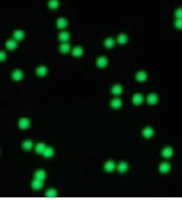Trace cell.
<instances>
[{
	"mask_svg": "<svg viewBox=\"0 0 182 200\" xmlns=\"http://www.w3.org/2000/svg\"><path fill=\"white\" fill-rule=\"evenodd\" d=\"M161 155L164 158H171L173 155V150H172V147H165L163 149V150L161 151Z\"/></svg>",
	"mask_w": 182,
	"mask_h": 200,
	"instance_id": "52a82bcc",
	"label": "cell"
},
{
	"mask_svg": "<svg viewBox=\"0 0 182 200\" xmlns=\"http://www.w3.org/2000/svg\"><path fill=\"white\" fill-rule=\"evenodd\" d=\"M6 48L8 49V50H11V51H12V50H14V49H16L17 47H18V43L15 41V40H8L7 42H6Z\"/></svg>",
	"mask_w": 182,
	"mask_h": 200,
	"instance_id": "44dd1931",
	"label": "cell"
},
{
	"mask_svg": "<svg viewBox=\"0 0 182 200\" xmlns=\"http://www.w3.org/2000/svg\"><path fill=\"white\" fill-rule=\"evenodd\" d=\"M111 92L113 93V94H116V95H119L122 93V87L119 85V84H117L115 86H113L111 89Z\"/></svg>",
	"mask_w": 182,
	"mask_h": 200,
	"instance_id": "484cf974",
	"label": "cell"
},
{
	"mask_svg": "<svg viewBox=\"0 0 182 200\" xmlns=\"http://www.w3.org/2000/svg\"><path fill=\"white\" fill-rule=\"evenodd\" d=\"M70 49H71V46H70V44L69 43H63L59 46V51L62 53H67L70 52Z\"/></svg>",
	"mask_w": 182,
	"mask_h": 200,
	"instance_id": "7402d4cb",
	"label": "cell"
},
{
	"mask_svg": "<svg viewBox=\"0 0 182 200\" xmlns=\"http://www.w3.org/2000/svg\"><path fill=\"white\" fill-rule=\"evenodd\" d=\"M6 53L5 51H1L0 52V61L2 62L6 60Z\"/></svg>",
	"mask_w": 182,
	"mask_h": 200,
	"instance_id": "1f68e13d",
	"label": "cell"
},
{
	"mask_svg": "<svg viewBox=\"0 0 182 200\" xmlns=\"http://www.w3.org/2000/svg\"><path fill=\"white\" fill-rule=\"evenodd\" d=\"M25 32H23V31H20V30H19V31H16V32H14L13 33V38L16 39V40H22L24 38H25Z\"/></svg>",
	"mask_w": 182,
	"mask_h": 200,
	"instance_id": "cb8c5ba5",
	"label": "cell"
},
{
	"mask_svg": "<svg viewBox=\"0 0 182 200\" xmlns=\"http://www.w3.org/2000/svg\"><path fill=\"white\" fill-rule=\"evenodd\" d=\"M47 6L52 10H57L59 7V0H49Z\"/></svg>",
	"mask_w": 182,
	"mask_h": 200,
	"instance_id": "ffe728a7",
	"label": "cell"
},
{
	"mask_svg": "<svg viewBox=\"0 0 182 200\" xmlns=\"http://www.w3.org/2000/svg\"><path fill=\"white\" fill-rule=\"evenodd\" d=\"M72 55L74 57H81L83 55V48L81 46H76L72 52Z\"/></svg>",
	"mask_w": 182,
	"mask_h": 200,
	"instance_id": "d6986e66",
	"label": "cell"
},
{
	"mask_svg": "<svg viewBox=\"0 0 182 200\" xmlns=\"http://www.w3.org/2000/svg\"><path fill=\"white\" fill-rule=\"evenodd\" d=\"M104 168H105V170L106 172L111 173V172H112V171L114 170V169L116 168V165H115V163H114L113 161L109 160V161H107V162L105 163Z\"/></svg>",
	"mask_w": 182,
	"mask_h": 200,
	"instance_id": "8fae6325",
	"label": "cell"
},
{
	"mask_svg": "<svg viewBox=\"0 0 182 200\" xmlns=\"http://www.w3.org/2000/svg\"><path fill=\"white\" fill-rule=\"evenodd\" d=\"M104 45L106 48L108 49H111L115 45V41L112 38H107L105 41H104Z\"/></svg>",
	"mask_w": 182,
	"mask_h": 200,
	"instance_id": "d4e9b609",
	"label": "cell"
},
{
	"mask_svg": "<svg viewBox=\"0 0 182 200\" xmlns=\"http://www.w3.org/2000/svg\"><path fill=\"white\" fill-rule=\"evenodd\" d=\"M146 102H147V103H148L149 105L154 106V105L157 104L158 102H159V96H158V94H156V93H150V94L147 96Z\"/></svg>",
	"mask_w": 182,
	"mask_h": 200,
	"instance_id": "277c9868",
	"label": "cell"
},
{
	"mask_svg": "<svg viewBox=\"0 0 182 200\" xmlns=\"http://www.w3.org/2000/svg\"><path fill=\"white\" fill-rule=\"evenodd\" d=\"M117 41L119 44H121V45H124L125 44L127 41H128V37L126 36V34L125 33H121L118 36V39H117Z\"/></svg>",
	"mask_w": 182,
	"mask_h": 200,
	"instance_id": "4316f807",
	"label": "cell"
},
{
	"mask_svg": "<svg viewBox=\"0 0 182 200\" xmlns=\"http://www.w3.org/2000/svg\"><path fill=\"white\" fill-rule=\"evenodd\" d=\"M54 154H55V151H54L53 148H52V147H47V148L46 149V150H45V152H44L43 155H44L45 158L49 159V158L52 157V156H54Z\"/></svg>",
	"mask_w": 182,
	"mask_h": 200,
	"instance_id": "2e32d148",
	"label": "cell"
},
{
	"mask_svg": "<svg viewBox=\"0 0 182 200\" xmlns=\"http://www.w3.org/2000/svg\"><path fill=\"white\" fill-rule=\"evenodd\" d=\"M19 129H27L30 126H31V121L29 118H21L19 122Z\"/></svg>",
	"mask_w": 182,
	"mask_h": 200,
	"instance_id": "7a4b0ae2",
	"label": "cell"
},
{
	"mask_svg": "<svg viewBox=\"0 0 182 200\" xmlns=\"http://www.w3.org/2000/svg\"><path fill=\"white\" fill-rule=\"evenodd\" d=\"M46 145L45 143H39L36 145L35 147V151L38 153V154H40V155H43L45 150H46Z\"/></svg>",
	"mask_w": 182,
	"mask_h": 200,
	"instance_id": "603a6c76",
	"label": "cell"
},
{
	"mask_svg": "<svg viewBox=\"0 0 182 200\" xmlns=\"http://www.w3.org/2000/svg\"><path fill=\"white\" fill-rule=\"evenodd\" d=\"M108 65V59L105 56H100L96 60V66L99 68H104Z\"/></svg>",
	"mask_w": 182,
	"mask_h": 200,
	"instance_id": "6da1fadb",
	"label": "cell"
},
{
	"mask_svg": "<svg viewBox=\"0 0 182 200\" xmlns=\"http://www.w3.org/2000/svg\"><path fill=\"white\" fill-rule=\"evenodd\" d=\"M43 186H44L43 181L35 179V180H33V181L32 182V188L34 190H40Z\"/></svg>",
	"mask_w": 182,
	"mask_h": 200,
	"instance_id": "5bb4252c",
	"label": "cell"
},
{
	"mask_svg": "<svg viewBox=\"0 0 182 200\" xmlns=\"http://www.w3.org/2000/svg\"><path fill=\"white\" fill-rule=\"evenodd\" d=\"M32 145H33L32 141L30 140V139H27V140H26V141L24 142L22 147H23V149H24L25 150H31V149H32Z\"/></svg>",
	"mask_w": 182,
	"mask_h": 200,
	"instance_id": "83f0119b",
	"label": "cell"
},
{
	"mask_svg": "<svg viewBox=\"0 0 182 200\" xmlns=\"http://www.w3.org/2000/svg\"><path fill=\"white\" fill-rule=\"evenodd\" d=\"M68 26V21L65 18H59L56 20V26L59 29H64Z\"/></svg>",
	"mask_w": 182,
	"mask_h": 200,
	"instance_id": "9c48e42d",
	"label": "cell"
},
{
	"mask_svg": "<svg viewBox=\"0 0 182 200\" xmlns=\"http://www.w3.org/2000/svg\"><path fill=\"white\" fill-rule=\"evenodd\" d=\"M110 105L112 109H119L122 107V101L119 98H115V99H112L111 102H110Z\"/></svg>",
	"mask_w": 182,
	"mask_h": 200,
	"instance_id": "30bf717a",
	"label": "cell"
},
{
	"mask_svg": "<svg viewBox=\"0 0 182 200\" xmlns=\"http://www.w3.org/2000/svg\"><path fill=\"white\" fill-rule=\"evenodd\" d=\"M175 17L177 19H182V8H179L175 12Z\"/></svg>",
	"mask_w": 182,
	"mask_h": 200,
	"instance_id": "4dcf8cb0",
	"label": "cell"
},
{
	"mask_svg": "<svg viewBox=\"0 0 182 200\" xmlns=\"http://www.w3.org/2000/svg\"><path fill=\"white\" fill-rule=\"evenodd\" d=\"M154 135V129H152L151 127H146L142 130V136L145 138V139H150L151 137H152Z\"/></svg>",
	"mask_w": 182,
	"mask_h": 200,
	"instance_id": "8992f818",
	"label": "cell"
},
{
	"mask_svg": "<svg viewBox=\"0 0 182 200\" xmlns=\"http://www.w3.org/2000/svg\"><path fill=\"white\" fill-rule=\"evenodd\" d=\"M128 168H129L128 164H127L125 162L122 161V162H120L119 164L118 165V171H119V173H125V172H126V171L128 170Z\"/></svg>",
	"mask_w": 182,
	"mask_h": 200,
	"instance_id": "e0dca14e",
	"label": "cell"
},
{
	"mask_svg": "<svg viewBox=\"0 0 182 200\" xmlns=\"http://www.w3.org/2000/svg\"><path fill=\"white\" fill-rule=\"evenodd\" d=\"M59 39L62 42H66L70 39V33L68 32H61L59 34Z\"/></svg>",
	"mask_w": 182,
	"mask_h": 200,
	"instance_id": "ac0fdd59",
	"label": "cell"
},
{
	"mask_svg": "<svg viewBox=\"0 0 182 200\" xmlns=\"http://www.w3.org/2000/svg\"><path fill=\"white\" fill-rule=\"evenodd\" d=\"M46 173L43 170H38L34 175V178L37 179V180H40V181H44L46 179Z\"/></svg>",
	"mask_w": 182,
	"mask_h": 200,
	"instance_id": "4fadbf2b",
	"label": "cell"
},
{
	"mask_svg": "<svg viewBox=\"0 0 182 200\" xmlns=\"http://www.w3.org/2000/svg\"><path fill=\"white\" fill-rule=\"evenodd\" d=\"M147 79V74L145 71H139L136 74V80L139 82H142V81H145Z\"/></svg>",
	"mask_w": 182,
	"mask_h": 200,
	"instance_id": "9a60e30c",
	"label": "cell"
},
{
	"mask_svg": "<svg viewBox=\"0 0 182 200\" xmlns=\"http://www.w3.org/2000/svg\"><path fill=\"white\" fill-rule=\"evenodd\" d=\"M171 169H172L171 164H170L169 163H166V162H164V163H160L159 166V172L162 173V174H166V173H168V172L171 170Z\"/></svg>",
	"mask_w": 182,
	"mask_h": 200,
	"instance_id": "5b68a950",
	"label": "cell"
},
{
	"mask_svg": "<svg viewBox=\"0 0 182 200\" xmlns=\"http://www.w3.org/2000/svg\"><path fill=\"white\" fill-rule=\"evenodd\" d=\"M36 73L39 77H45L48 73V68L44 66H40L36 69Z\"/></svg>",
	"mask_w": 182,
	"mask_h": 200,
	"instance_id": "7c38bea8",
	"label": "cell"
},
{
	"mask_svg": "<svg viewBox=\"0 0 182 200\" xmlns=\"http://www.w3.org/2000/svg\"><path fill=\"white\" fill-rule=\"evenodd\" d=\"M45 195L46 197H55L58 196V191L55 189H50L46 192Z\"/></svg>",
	"mask_w": 182,
	"mask_h": 200,
	"instance_id": "f1b7e54d",
	"label": "cell"
},
{
	"mask_svg": "<svg viewBox=\"0 0 182 200\" xmlns=\"http://www.w3.org/2000/svg\"><path fill=\"white\" fill-rule=\"evenodd\" d=\"M144 102V96L141 93H135L132 96V103L135 106H139Z\"/></svg>",
	"mask_w": 182,
	"mask_h": 200,
	"instance_id": "3957f363",
	"label": "cell"
},
{
	"mask_svg": "<svg viewBox=\"0 0 182 200\" xmlns=\"http://www.w3.org/2000/svg\"><path fill=\"white\" fill-rule=\"evenodd\" d=\"M174 26L177 29L179 30H182V19H178L175 22H174Z\"/></svg>",
	"mask_w": 182,
	"mask_h": 200,
	"instance_id": "f546056e",
	"label": "cell"
},
{
	"mask_svg": "<svg viewBox=\"0 0 182 200\" xmlns=\"http://www.w3.org/2000/svg\"><path fill=\"white\" fill-rule=\"evenodd\" d=\"M12 77L13 80H21L24 78V73L20 69H16L12 72Z\"/></svg>",
	"mask_w": 182,
	"mask_h": 200,
	"instance_id": "ba28073f",
	"label": "cell"
}]
</instances>
